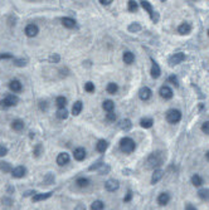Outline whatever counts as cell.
Instances as JSON below:
<instances>
[{"label": "cell", "instance_id": "38", "mask_svg": "<svg viewBox=\"0 0 209 210\" xmlns=\"http://www.w3.org/2000/svg\"><path fill=\"white\" fill-rule=\"evenodd\" d=\"M42 151H43V147H42V145L39 143V145H37V146H36V148H34V151H33V152H34L33 155H34L36 157H38V156L40 155V152H42Z\"/></svg>", "mask_w": 209, "mask_h": 210}, {"label": "cell", "instance_id": "16", "mask_svg": "<svg viewBox=\"0 0 209 210\" xmlns=\"http://www.w3.org/2000/svg\"><path fill=\"white\" fill-rule=\"evenodd\" d=\"M169 201H170V195H169L168 193H161V194L159 195V198H158V203H159V205H161V206L166 205Z\"/></svg>", "mask_w": 209, "mask_h": 210}, {"label": "cell", "instance_id": "3", "mask_svg": "<svg viewBox=\"0 0 209 210\" xmlns=\"http://www.w3.org/2000/svg\"><path fill=\"white\" fill-rule=\"evenodd\" d=\"M18 102H19V98L15 95H8L4 100L0 101V110H7L12 106L18 105Z\"/></svg>", "mask_w": 209, "mask_h": 210}, {"label": "cell", "instance_id": "42", "mask_svg": "<svg viewBox=\"0 0 209 210\" xmlns=\"http://www.w3.org/2000/svg\"><path fill=\"white\" fill-rule=\"evenodd\" d=\"M202 131H203L204 133L209 135V121H207V122H204V124L202 125Z\"/></svg>", "mask_w": 209, "mask_h": 210}, {"label": "cell", "instance_id": "45", "mask_svg": "<svg viewBox=\"0 0 209 210\" xmlns=\"http://www.w3.org/2000/svg\"><path fill=\"white\" fill-rule=\"evenodd\" d=\"M169 82H171L175 87H178V86H179V83H178V78H176L175 76H170V77H169Z\"/></svg>", "mask_w": 209, "mask_h": 210}, {"label": "cell", "instance_id": "13", "mask_svg": "<svg viewBox=\"0 0 209 210\" xmlns=\"http://www.w3.org/2000/svg\"><path fill=\"white\" fill-rule=\"evenodd\" d=\"M73 156H74V159H76L77 161L84 160V157H86V150H84L83 147H77V148L74 150V152H73Z\"/></svg>", "mask_w": 209, "mask_h": 210}, {"label": "cell", "instance_id": "46", "mask_svg": "<svg viewBox=\"0 0 209 210\" xmlns=\"http://www.w3.org/2000/svg\"><path fill=\"white\" fill-rule=\"evenodd\" d=\"M131 199H132V193L129 190V191H127V194H126V196L124 198V201H125V203H129Z\"/></svg>", "mask_w": 209, "mask_h": 210}, {"label": "cell", "instance_id": "26", "mask_svg": "<svg viewBox=\"0 0 209 210\" xmlns=\"http://www.w3.org/2000/svg\"><path fill=\"white\" fill-rule=\"evenodd\" d=\"M102 108H103L105 111H107V112H113L115 103H113L111 100H107V101H105V102H103V105H102Z\"/></svg>", "mask_w": 209, "mask_h": 210}, {"label": "cell", "instance_id": "48", "mask_svg": "<svg viewBox=\"0 0 209 210\" xmlns=\"http://www.w3.org/2000/svg\"><path fill=\"white\" fill-rule=\"evenodd\" d=\"M101 166H103V164L102 162H96L95 165H92V166H89V170H95V169H98V167H101Z\"/></svg>", "mask_w": 209, "mask_h": 210}, {"label": "cell", "instance_id": "9", "mask_svg": "<svg viewBox=\"0 0 209 210\" xmlns=\"http://www.w3.org/2000/svg\"><path fill=\"white\" fill-rule=\"evenodd\" d=\"M139 97H140V100H142V101H147L149 98L151 97V89L147 88V87H142L140 91H139Z\"/></svg>", "mask_w": 209, "mask_h": 210}, {"label": "cell", "instance_id": "23", "mask_svg": "<svg viewBox=\"0 0 209 210\" xmlns=\"http://www.w3.org/2000/svg\"><path fill=\"white\" fill-rule=\"evenodd\" d=\"M12 128L15 130V131H21L24 128V122L21 119H14L12 122Z\"/></svg>", "mask_w": 209, "mask_h": 210}, {"label": "cell", "instance_id": "52", "mask_svg": "<svg viewBox=\"0 0 209 210\" xmlns=\"http://www.w3.org/2000/svg\"><path fill=\"white\" fill-rule=\"evenodd\" d=\"M32 194H37L36 191H26V193H24V196H29V195H32Z\"/></svg>", "mask_w": 209, "mask_h": 210}, {"label": "cell", "instance_id": "6", "mask_svg": "<svg viewBox=\"0 0 209 210\" xmlns=\"http://www.w3.org/2000/svg\"><path fill=\"white\" fill-rule=\"evenodd\" d=\"M39 33V28L36 24H28L25 26V35L29 38H33Z\"/></svg>", "mask_w": 209, "mask_h": 210}, {"label": "cell", "instance_id": "5", "mask_svg": "<svg viewBox=\"0 0 209 210\" xmlns=\"http://www.w3.org/2000/svg\"><path fill=\"white\" fill-rule=\"evenodd\" d=\"M184 59H185V54L182 53V52H178V53H175V54H173V55L170 57L169 63H170V66H175V64L182 63Z\"/></svg>", "mask_w": 209, "mask_h": 210}, {"label": "cell", "instance_id": "17", "mask_svg": "<svg viewBox=\"0 0 209 210\" xmlns=\"http://www.w3.org/2000/svg\"><path fill=\"white\" fill-rule=\"evenodd\" d=\"M52 191H49V193H44V194H34V196H33V201L34 203H38V201H42V200H45V199H48V198H50L52 196Z\"/></svg>", "mask_w": 209, "mask_h": 210}, {"label": "cell", "instance_id": "30", "mask_svg": "<svg viewBox=\"0 0 209 210\" xmlns=\"http://www.w3.org/2000/svg\"><path fill=\"white\" fill-rule=\"evenodd\" d=\"M198 196L202 199V200H209V190L208 189H200L198 191Z\"/></svg>", "mask_w": 209, "mask_h": 210}, {"label": "cell", "instance_id": "12", "mask_svg": "<svg viewBox=\"0 0 209 210\" xmlns=\"http://www.w3.org/2000/svg\"><path fill=\"white\" fill-rule=\"evenodd\" d=\"M9 88H10V91H13L14 93H17V92H20V91H21L23 86H21L20 81L13 79V81H10V83H9Z\"/></svg>", "mask_w": 209, "mask_h": 210}, {"label": "cell", "instance_id": "47", "mask_svg": "<svg viewBox=\"0 0 209 210\" xmlns=\"http://www.w3.org/2000/svg\"><path fill=\"white\" fill-rule=\"evenodd\" d=\"M12 58H13V55L9 54V53H2L0 54V59H12Z\"/></svg>", "mask_w": 209, "mask_h": 210}, {"label": "cell", "instance_id": "22", "mask_svg": "<svg viewBox=\"0 0 209 210\" xmlns=\"http://www.w3.org/2000/svg\"><path fill=\"white\" fill-rule=\"evenodd\" d=\"M163 175H164V171H163V170H160V169L155 170L154 174H153V177H151V184H156L159 180L163 177Z\"/></svg>", "mask_w": 209, "mask_h": 210}, {"label": "cell", "instance_id": "21", "mask_svg": "<svg viewBox=\"0 0 209 210\" xmlns=\"http://www.w3.org/2000/svg\"><path fill=\"white\" fill-rule=\"evenodd\" d=\"M107 147H108V143H107V141H105V140H100V141L97 142V145H96L97 151L101 152V154H103V152L106 151Z\"/></svg>", "mask_w": 209, "mask_h": 210}, {"label": "cell", "instance_id": "31", "mask_svg": "<svg viewBox=\"0 0 209 210\" xmlns=\"http://www.w3.org/2000/svg\"><path fill=\"white\" fill-rule=\"evenodd\" d=\"M103 208H105V204L101 200H96L91 205V210H103Z\"/></svg>", "mask_w": 209, "mask_h": 210}, {"label": "cell", "instance_id": "44", "mask_svg": "<svg viewBox=\"0 0 209 210\" xmlns=\"http://www.w3.org/2000/svg\"><path fill=\"white\" fill-rule=\"evenodd\" d=\"M49 61H50L52 63H58V62H59V55H58V54H53V55H50Z\"/></svg>", "mask_w": 209, "mask_h": 210}, {"label": "cell", "instance_id": "1", "mask_svg": "<svg viewBox=\"0 0 209 210\" xmlns=\"http://www.w3.org/2000/svg\"><path fill=\"white\" fill-rule=\"evenodd\" d=\"M163 161H164L163 152H160V151L153 152L150 156H149V159H147V167H151V169L158 167V166H160L163 164Z\"/></svg>", "mask_w": 209, "mask_h": 210}, {"label": "cell", "instance_id": "29", "mask_svg": "<svg viewBox=\"0 0 209 210\" xmlns=\"http://www.w3.org/2000/svg\"><path fill=\"white\" fill-rule=\"evenodd\" d=\"M76 184H77L79 188H87V186L89 185V180L86 179V177H79V179H77Z\"/></svg>", "mask_w": 209, "mask_h": 210}, {"label": "cell", "instance_id": "51", "mask_svg": "<svg viewBox=\"0 0 209 210\" xmlns=\"http://www.w3.org/2000/svg\"><path fill=\"white\" fill-rule=\"evenodd\" d=\"M185 210H197V208H195L194 205H192V204H187Z\"/></svg>", "mask_w": 209, "mask_h": 210}, {"label": "cell", "instance_id": "18", "mask_svg": "<svg viewBox=\"0 0 209 210\" xmlns=\"http://www.w3.org/2000/svg\"><path fill=\"white\" fill-rule=\"evenodd\" d=\"M122 59H124V62H125L126 64H131V63H134V61H135V55H134V53H131V52H125L124 55H122Z\"/></svg>", "mask_w": 209, "mask_h": 210}, {"label": "cell", "instance_id": "7", "mask_svg": "<svg viewBox=\"0 0 209 210\" xmlns=\"http://www.w3.org/2000/svg\"><path fill=\"white\" fill-rule=\"evenodd\" d=\"M118 188H120V184H118V181L117 180H115V179H110V180H107L106 181V184H105V189L107 190V191H116Z\"/></svg>", "mask_w": 209, "mask_h": 210}, {"label": "cell", "instance_id": "40", "mask_svg": "<svg viewBox=\"0 0 209 210\" xmlns=\"http://www.w3.org/2000/svg\"><path fill=\"white\" fill-rule=\"evenodd\" d=\"M106 119L108 122H115V119H116V114L113 113V112H108L107 114H106Z\"/></svg>", "mask_w": 209, "mask_h": 210}, {"label": "cell", "instance_id": "32", "mask_svg": "<svg viewBox=\"0 0 209 210\" xmlns=\"http://www.w3.org/2000/svg\"><path fill=\"white\" fill-rule=\"evenodd\" d=\"M57 117H58L59 119H66V118L68 117V111H67L66 108H59V110L57 111Z\"/></svg>", "mask_w": 209, "mask_h": 210}, {"label": "cell", "instance_id": "4", "mask_svg": "<svg viewBox=\"0 0 209 210\" xmlns=\"http://www.w3.org/2000/svg\"><path fill=\"white\" fill-rule=\"evenodd\" d=\"M182 119V112L179 110H169L166 112V121L169 124H178Z\"/></svg>", "mask_w": 209, "mask_h": 210}, {"label": "cell", "instance_id": "27", "mask_svg": "<svg viewBox=\"0 0 209 210\" xmlns=\"http://www.w3.org/2000/svg\"><path fill=\"white\" fill-rule=\"evenodd\" d=\"M132 127V124H131V121L130 119H122V121L120 122V128L121 130H124V131H129L130 128Z\"/></svg>", "mask_w": 209, "mask_h": 210}, {"label": "cell", "instance_id": "15", "mask_svg": "<svg viewBox=\"0 0 209 210\" xmlns=\"http://www.w3.org/2000/svg\"><path fill=\"white\" fill-rule=\"evenodd\" d=\"M25 174H26V169H25L24 166H18V167L13 169V171H12V175H13L14 177H17V179L23 177Z\"/></svg>", "mask_w": 209, "mask_h": 210}, {"label": "cell", "instance_id": "55", "mask_svg": "<svg viewBox=\"0 0 209 210\" xmlns=\"http://www.w3.org/2000/svg\"><path fill=\"white\" fill-rule=\"evenodd\" d=\"M208 37H209V30H208Z\"/></svg>", "mask_w": 209, "mask_h": 210}, {"label": "cell", "instance_id": "8", "mask_svg": "<svg viewBox=\"0 0 209 210\" xmlns=\"http://www.w3.org/2000/svg\"><path fill=\"white\" fill-rule=\"evenodd\" d=\"M159 93H160V97L164 98V100H170V98H173V89H171L170 87H168V86H163V87L160 88Z\"/></svg>", "mask_w": 209, "mask_h": 210}, {"label": "cell", "instance_id": "24", "mask_svg": "<svg viewBox=\"0 0 209 210\" xmlns=\"http://www.w3.org/2000/svg\"><path fill=\"white\" fill-rule=\"evenodd\" d=\"M106 91H107V93H110V95H115V93L118 91V86H117L116 83H113V82H110V83L107 84V87H106Z\"/></svg>", "mask_w": 209, "mask_h": 210}, {"label": "cell", "instance_id": "11", "mask_svg": "<svg viewBox=\"0 0 209 210\" xmlns=\"http://www.w3.org/2000/svg\"><path fill=\"white\" fill-rule=\"evenodd\" d=\"M190 32H192V26H190L189 23H183L182 25H179V28H178V33L182 34V35H187Z\"/></svg>", "mask_w": 209, "mask_h": 210}, {"label": "cell", "instance_id": "50", "mask_svg": "<svg viewBox=\"0 0 209 210\" xmlns=\"http://www.w3.org/2000/svg\"><path fill=\"white\" fill-rule=\"evenodd\" d=\"M100 3H101L102 5H110V4L112 3V0H100Z\"/></svg>", "mask_w": 209, "mask_h": 210}, {"label": "cell", "instance_id": "54", "mask_svg": "<svg viewBox=\"0 0 209 210\" xmlns=\"http://www.w3.org/2000/svg\"><path fill=\"white\" fill-rule=\"evenodd\" d=\"M207 159H208V160H209V151H208V152H207Z\"/></svg>", "mask_w": 209, "mask_h": 210}, {"label": "cell", "instance_id": "25", "mask_svg": "<svg viewBox=\"0 0 209 210\" xmlns=\"http://www.w3.org/2000/svg\"><path fill=\"white\" fill-rule=\"evenodd\" d=\"M55 105L58 106V108H66V106H67V98H66V97H63V96L57 97V100H55Z\"/></svg>", "mask_w": 209, "mask_h": 210}, {"label": "cell", "instance_id": "35", "mask_svg": "<svg viewBox=\"0 0 209 210\" xmlns=\"http://www.w3.org/2000/svg\"><path fill=\"white\" fill-rule=\"evenodd\" d=\"M141 5H142V8L150 14V16L154 14V10H153V7H151V4L149 3V2H141Z\"/></svg>", "mask_w": 209, "mask_h": 210}, {"label": "cell", "instance_id": "34", "mask_svg": "<svg viewBox=\"0 0 209 210\" xmlns=\"http://www.w3.org/2000/svg\"><path fill=\"white\" fill-rule=\"evenodd\" d=\"M0 170H2L3 172H10V171H13L10 164L9 162H4V161H0Z\"/></svg>", "mask_w": 209, "mask_h": 210}, {"label": "cell", "instance_id": "20", "mask_svg": "<svg viewBox=\"0 0 209 210\" xmlns=\"http://www.w3.org/2000/svg\"><path fill=\"white\" fill-rule=\"evenodd\" d=\"M82 108H83V103H82L81 101L74 102V105H73V107H72V114L78 116V114L82 112Z\"/></svg>", "mask_w": 209, "mask_h": 210}, {"label": "cell", "instance_id": "43", "mask_svg": "<svg viewBox=\"0 0 209 210\" xmlns=\"http://www.w3.org/2000/svg\"><path fill=\"white\" fill-rule=\"evenodd\" d=\"M7 154H8V148H7V147H4L3 145H0V157L5 156Z\"/></svg>", "mask_w": 209, "mask_h": 210}, {"label": "cell", "instance_id": "10", "mask_svg": "<svg viewBox=\"0 0 209 210\" xmlns=\"http://www.w3.org/2000/svg\"><path fill=\"white\" fill-rule=\"evenodd\" d=\"M69 162V155L66 154V152H61L58 156H57V164L59 166H64Z\"/></svg>", "mask_w": 209, "mask_h": 210}, {"label": "cell", "instance_id": "33", "mask_svg": "<svg viewBox=\"0 0 209 210\" xmlns=\"http://www.w3.org/2000/svg\"><path fill=\"white\" fill-rule=\"evenodd\" d=\"M192 184L194 185V186H200L202 184H203V179L199 176V175H193L192 176Z\"/></svg>", "mask_w": 209, "mask_h": 210}, {"label": "cell", "instance_id": "39", "mask_svg": "<svg viewBox=\"0 0 209 210\" xmlns=\"http://www.w3.org/2000/svg\"><path fill=\"white\" fill-rule=\"evenodd\" d=\"M14 64L18 67H24L26 66V61L25 59H14Z\"/></svg>", "mask_w": 209, "mask_h": 210}, {"label": "cell", "instance_id": "37", "mask_svg": "<svg viewBox=\"0 0 209 210\" xmlns=\"http://www.w3.org/2000/svg\"><path fill=\"white\" fill-rule=\"evenodd\" d=\"M84 91L88 92V93L95 92V84H93L92 82H87V83H84Z\"/></svg>", "mask_w": 209, "mask_h": 210}, {"label": "cell", "instance_id": "19", "mask_svg": "<svg viewBox=\"0 0 209 210\" xmlns=\"http://www.w3.org/2000/svg\"><path fill=\"white\" fill-rule=\"evenodd\" d=\"M61 21H62L63 26H66V28H68V29L74 28V25H76V20L72 19V18H62Z\"/></svg>", "mask_w": 209, "mask_h": 210}, {"label": "cell", "instance_id": "53", "mask_svg": "<svg viewBox=\"0 0 209 210\" xmlns=\"http://www.w3.org/2000/svg\"><path fill=\"white\" fill-rule=\"evenodd\" d=\"M74 210H86V208H84L83 205H78V206H77Z\"/></svg>", "mask_w": 209, "mask_h": 210}, {"label": "cell", "instance_id": "36", "mask_svg": "<svg viewBox=\"0 0 209 210\" xmlns=\"http://www.w3.org/2000/svg\"><path fill=\"white\" fill-rule=\"evenodd\" d=\"M129 30H130L131 33H137V32L141 30V26H140V24H137V23H132L131 25H129Z\"/></svg>", "mask_w": 209, "mask_h": 210}, {"label": "cell", "instance_id": "28", "mask_svg": "<svg viewBox=\"0 0 209 210\" xmlns=\"http://www.w3.org/2000/svg\"><path fill=\"white\" fill-rule=\"evenodd\" d=\"M153 124H154V121L151 118H142L141 121H140V125H141V127H144V128H150V127H153Z\"/></svg>", "mask_w": 209, "mask_h": 210}, {"label": "cell", "instance_id": "14", "mask_svg": "<svg viewBox=\"0 0 209 210\" xmlns=\"http://www.w3.org/2000/svg\"><path fill=\"white\" fill-rule=\"evenodd\" d=\"M151 62H153L151 71H150V73H151V77H153V78H159V77H160V73H161V69H160L159 64H158V63L154 61V59H151Z\"/></svg>", "mask_w": 209, "mask_h": 210}, {"label": "cell", "instance_id": "41", "mask_svg": "<svg viewBox=\"0 0 209 210\" xmlns=\"http://www.w3.org/2000/svg\"><path fill=\"white\" fill-rule=\"evenodd\" d=\"M129 10L130 12H136L137 10V3H135V2H129Z\"/></svg>", "mask_w": 209, "mask_h": 210}, {"label": "cell", "instance_id": "49", "mask_svg": "<svg viewBox=\"0 0 209 210\" xmlns=\"http://www.w3.org/2000/svg\"><path fill=\"white\" fill-rule=\"evenodd\" d=\"M39 107H40V110H42V111H45V110L48 108V105H47V102H40Z\"/></svg>", "mask_w": 209, "mask_h": 210}, {"label": "cell", "instance_id": "2", "mask_svg": "<svg viewBox=\"0 0 209 210\" xmlns=\"http://www.w3.org/2000/svg\"><path fill=\"white\" fill-rule=\"evenodd\" d=\"M136 145H135V141L130 137H124L121 138L120 141V148H121V151L125 152V154H131L134 150H135Z\"/></svg>", "mask_w": 209, "mask_h": 210}]
</instances>
